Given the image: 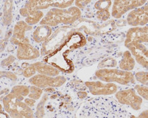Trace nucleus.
Wrapping results in <instances>:
<instances>
[{
  "mask_svg": "<svg viewBox=\"0 0 148 118\" xmlns=\"http://www.w3.org/2000/svg\"><path fill=\"white\" fill-rule=\"evenodd\" d=\"M80 16V12L78 8L71 7L68 10L53 9L40 22L41 25L56 26L59 23L69 24L73 23Z\"/></svg>",
  "mask_w": 148,
  "mask_h": 118,
  "instance_id": "f257e3e1",
  "label": "nucleus"
},
{
  "mask_svg": "<svg viewBox=\"0 0 148 118\" xmlns=\"http://www.w3.org/2000/svg\"><path fill=\"white\" fill-rule=\"evenodd\" d=\"M96 76L104 82H116L122 84H126L133 81L132 73L118 70H99L96 72Z\"/></svg>",
  "mask_w": 148,
  "mask_h": 118,
  "instance_id": "f03ea898",
  "label": "nucleus"
},
{
  "mask_svg": "<svg viewBox=\"0 0 148 118\" xmlns=\"http://www.w3.org/2000/svg\"><path fill=\"white\" fill-rule=\"evenodd\" d=\"M116 98L122 104H126L131 106L133 109L139 110L140 108L143 100L139 96L136 95L134 89L121 91L116 94Z\"/></svg>",
  "mask_w": 148,
  "mask_h": 118,
  "instance_id": "7ed1b4c3",
  "label": "nucleus"
},
{
  "mask_svg": "<svg viewBox=\"0 0 148 118\" xmlns=\"http://www.w3.org/2000/svg\"><path fill=\"white\" fill-rule=\"evenodd\" d=\"M65 78L61 76L57 77H50L45 75H37L30 79V82L31 84L41 88L60 87L65 82Z\"/></svg>",
  "mask_w": 148,
  "mask_h": 118,
  "instance_id": "20e7f679",
  "label": "nucleus"
},
{
  "mask_svg": "<svg viewBox=\"0 0 148 118\" xmlns=\"http://www.w3.org/2000/svg\"><path fill=\"white\" fill-rule=\"evenodd\" d=\"M145 2L146 1H115L112 10V16L116 18H120L128 10L143 5Z\"/></svg>",
  "mask_w": 148,
  "mask_h": 118,
  "instance_id": "39448f33",
  "label": "nucleus"
},
{
  "mask_svg": "<svg viewBox=\"0 0 148 118\" xmlns=\"http://www.w3.org/2000/svg\"><path fill=\"white\" fill-rule=\"evenodd\" d=\"M90 92L94 95H109L115 93L117 87L115 84L109 83L103 84L101 82H88L86 83Z\"/></svg>",
  "mask_w": 148,
  "mask_h": 118,
  "instance_id": "423d86ee",
  "label": "nucleus"
},
{
  "mask_svg": "<svg viewBox=\"0 0 148 118\" xmlns=\"http://www.w3.org/2000/svg\"><path fill=\"white\" fill-rule=\"evenodd\" d=\"M147 5L133 11L128 16V23L133 26L145 25L147 23Z\"/></svg>",
  "mask_w": 148,
  "mask_h": 118,
  "instance_id": "0eeeda50",
  "label": "nucleus"
},
{
  "mask_svg": "<svg viewBox=\"0 0 148 118\" xmlns=\"http://www.w3.org/2000/svg\"><path fill=\"white\" fill-rule=\"evenodd\" d=\"M136 56L137 61L147 68V49L140 42H132L125 45Z\"/></svg>",
  "mask_w": 148,
  "mask_h": 118,
  "instance_id": "6e6552de",
  "label": "nucleus"
},
{
  "mask_svg": "<svg viewBox=\"0 0 148 118\" xmlns=\"http://www.w3.org/2000/svg\"><path fill=\"white\" fill-rule=\"evenodd\" d=\"M147 42V27L134 28L128 30L125 46L132 42Z\"/></svg>",
  "mask_w": 148,
  "mask_h": 118,
  "instance_id": "1a4fd4ad",
  "label": "nucleus"
},
{
  "mask_svg": "<svg viewBox=\"0 0 148 118\" xmlns=\"http://www.w3.org/2000/svg\"><path fill=\"white\" fill-rule=\"evenodd\" d=\"M30 29H31V27L28 26L24 22H19L14 28V35L11 39L12 42L14 44H18V45L21 44H28V39L24 37V33L25 30Z\"/></svg>",
  "mask_w": 148,
  "mask_h": 118,
  "instance_id": "9d476101",
  "label": "nucleus"
},
{
  "mask_svg": "<svg viewBox=\"0 0 148 118\" xmlns=\"http://www.w3.org/2000/svg\"><path fill=\"white\" fill-rule=\"evenodd\" d=\"M17 56L20 59H33L39 56V52L28 44L18 45Z\"/></svg>",
  "mask_w": 148,
  "mask_h": 118,
  "instance_id": "9b49d317",
  "label": "nucleus"
},
{
  "mask_svg": "<svg viewBox=\"0 0 148 118\" xmlns=\"http://www.w3.org/2000/svg\"><path fill=\"white\" fill-rule=\"evenodd\" d=\"M51 30L48 26H40L34 33V39L37 42L45 40L51 34Z\"/></svg>",
  "mask_w": 148,
  "mask_h": 118,
  "instance_id": "f8f14e48",
  "label": "nucleus"
},
{
  "mask_svg": "<svg viewBox=\"0 0 148 118\" xmlns=\"http://www.w3.org/2000/svg\"><path fill=\"white\" fill-rule=\"evenodd\" d=\"M33 65H34L36 71H38L40 73H42V74L52 76V77L57 75L59 74V71H57L56 69H54V68H53L52 67L49 66V65L46 64H44V63H35V64Z\"/></svg>",
  "mask_w": 148,
  "mask_h": 118,
  "instance_id": "ddd939ff",
  "label": "nucleus"
},
{
  "mask_svg": "<svg viewBox=\"0 0 148 118\" xmlns=\"http://www.w3.org/2000/svg\"><path fill=\"white\" fill-rule=\"evenodd\" d=\"M134 65L135 61L132 58L130 52H125L124 53V57L120 63L121 69L125 70V71H131Z\"/></svg>",
  "mask_w": 148,
  "mask_h": 118,
  "instance_id": "4468645a",
  "label": "nucleus"
},
{
  "mask_svg": "<svg viewBox=\"0 0 148 118\" xmlns=\"http://www.w3.org/2000/svg\"><path fill=\"white\" fill-rule=\"evenodd\" d=\"M43 16V13L40 11H36V12H31L28 15L25 19V21L27 23L30 24V25H34L40 21V19Z\"/></svg>",
  "mask_w": 148,
  "mask_h": 118,
  "instance_id": "2eb2a0df",
  "label": "nucleus"
},
{
  "mask_svg": "<svg viewBox=\"0 0 148 118\" xmlns=\"http://www.w3.org/2000/svg\"><path fill=\"white\" fill-rule=\"evenodd\" d=\"M29 92H30V89L28 87L18 86V87H15L12 89V93L15 94L16 95L22 96H25L28 95Z\"/></svg>",
  "mask_w": 148,
  "mask_h": 118,
  "instance_id": "dca6fc26",
  "label": "nucleus"
},
{
  "mask_svg": "<svg viewBox=\"0 0 148 118\" xmlns=\"http://www.w3.org/2000/svg\"><path fill=\"white\" fill-rule=\"evenodd\" d=\"M6 7L4 9V20L6 22V24L9 23L11 21V18H12V7H11V5H12V1H6Z\"/></svg>",
  "mask_w": 148,
  "mask_h": 118,
  "instance_id": "f3484780",
  "label": "nucleus"
},
{
  "mask_svg": "<svg viewBox=\"0 0 148 118\" xmlns=\"http://www.w3.org/2000/svg\"><path fill=\"white\" fill-rule=\"evenodd\" d=\"M147 72H139L136 73V79L145 85H147Z\"/></svg>",
  "mask_w": 148,
  "mask_h": 118,
  "instance_id": "a211bd4d",
  "label": "nucleus"
},
{
  "mask_svg": "<svg viewBox=\"0 0 148 118\" xmlns=\"http://www.w3.org/2000/svg\"><path fill=\"white\" fill-rule=\"evenodd\" d=\"M30 94H28V96L30 98H34V99H38L40 98V96L42 94V90L41 89L37 88L35 87H31L30 88Z\"/></svg>",
  "mask_w": 148,
  "mask_h": 118,
  "instance_id": "6ab92c4d",
  "label": "nucleus"
},
{
  "mask_svg": "<svg viewBox=\"0 0 148 118\" xmlns=\"http://www.w3.org/2000/svg\"><path fill=\"white\" fill-rule=\"evenodd\" d=\"M136 89L138 92V93L140 95L142 96L145 99H148V96H147V87H142V86L137 85L136 87Z\"/></svg>",
  "mask_w": 148,
  "mask_h": 118,
  "instance_id": "aec40b11",
  "label": "nucleus"
},
{
  "mask_svg": "<svg viewBox=\"0 0 148 118\" xmlns=\"http://www.w3.org/2000/svg\"><path fill=\"white\" fill-rule=\"evenodd\" d=\"M35 71H36V69H35L34 65H31L30 66L28 67V68L23 71V74L24 75L25 77H31V76H33L35 73Z\"/></svg>",
  "mask_w": 148,
  "mask_h": 118,
  "instance_id": "412c9836",
  "label": "nucleus"
},
{
  "mask_svg": "<svg viewBox=\"0 0 148 118\" xmlns=\"http://www.w3.org/2000/svg\"><path fill=\"white\" fill-rule=\"evenodd\" d=\"M89 2H90V1H75V5L80 9H83L86 4Z\"/></svg>",
  "mask_w": 148,
  "mask_h": 118,
  "instance_id": "4be33fe9",
  "label": "nucleus"
},
{
  "mask_svg": "<svg viewBox=\"0 0 148 118\" xmlns=\"http://www.w3.org/2000/svg\"><path fill=\"white\" fill-rule=\"evenodd\" d=\"M14 57H13V56L9 57V58L6 59V60H3V61H2V66H4V67L8 66V65H10V64H9V62H10V63H13V62H14Z\"/></svg>",
  "mask_w": 148,
  "mask_h": 118,
  "instance_id": "5701e85b",
  "label": "nucleus"
},
{
  "mask_svg": "<svg viewBox=\"0 0 148 118\" xmlns=\"http://www.w3.org/2000/svg\"><path fill=\"white\" fill-rule=\"evenodd\" d=\"M25 103H26V104H28L29 106H33L35 103V100H32V99H25Z\"/></svg>",
  "mask_w": 148,
  "mask_h": 118,
  "instance_id": "b1692460",
  "label": "nucleus"
},
{
  "mask_svg": "<svg viewBox=\"0 0 148 118\" xmlns=\"http://www.w3.org/2000/svg\"><path fill=\"white\" fill-rule=\"evenodd\" d=\"M39 104H40V105H39V106H39V107H38V108H40V106H42L43 105H44V104H43V103H39ZM41 110H43V109H42V107H41ZM40 111V108H38V112H39Z\"/></svg>",
  "mask_w": 148,
  "mask_h": 118,
  "instance_id": "393cba45",
  "label": "nucleus"
}]
</instances>
